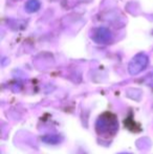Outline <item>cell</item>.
<instances>
[]
</instances>
